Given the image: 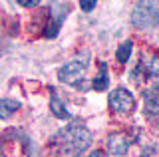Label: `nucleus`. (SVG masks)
<instances>
[{"label": "nucleus", "mask_w": 159, "mask_h": 157, "mask_svg": "<svg viewBox=\"0 0 159 157\" xmlns=\"http://www.w3.org/2000/svg\"><path fill=\"white\" fill-rule=\"evenodd\" d=\"M92 131L82 123H70L52 137V147L58 157H80L92 145Z\"/></svg>", "instance_id": "obj_1"}, {"label": "nucleus", "mask_w": 159, "mask_h": 157, "mask_svg": "<svg viewBox=\"0 0 159 157\" xmlns=\"http://www.w3.org/2000/svg\"><path fill=\"white\" fill-rule=\"evenodd\" d=\"M131 24L139 30L159 26V0H137L131 10Z\"/></svg>", "instance_id": "obj_2"}, {"label": "nucleus", "mask_w": 159, "mask_h": 157, "mask_svg": "<svg viewBox=\"0 0 159 157\" xmlns=\"http://www.w3.org/2000/svg\"><path fill=\"white\" fill-rule=\"evenodd\" d=\"M89 68V54L84 52L82 56L70 60L68 64H64L58 70V80L64 82V84H72L76 86L78 80H82V76L86 74V70Z\"/></svg>", "instance_id": "obj_3"}, {"label": "nucleus", "mask_w": 159, "mask_h": 157, "mask_svg": "<svg viewBox=\"0 0 159 157\" xmlns=\"http://www.w3.org/2000/svg\"><path fill=\"white\" fill-rule=\"evenodd\" d=\"M107 104L116 114L125 115V114H131L135 110V97H133V94L127 87H116L107 96Z\"/></svg>", "instance_id": "obj_4"}, {"label": "nucleus", "mask_w": 159, "mask_h": 157, "mask_svg": "<svg viewBox=\"0 0 159 157\" xmlns=\"http://www.w3.org/2000/svg\"><path fill=\"white\" fill-rule=\"evenodd\" d=\"M107 151H109V155H113V157H123V155H127V151H129V147H131V139H129V135L125 133H109L107 135Z\"/></svg>", "instance_id": "obj_5"}, {"label": "nucleus", "mask_w": 159, "mask_h": 157, "mask_svg": "<svg viewBox=\"0 0 159 157\" xmlns=\"http://www.w3.org/2000/svg\"><path fill=\"white\" fill-rule=\"evenodd\" d=\"M143 110L149 117L159 115V82H153L143 90Z\"/></svg>", "instance_id": "obj_6"}, {"label": "nucleus", "mask_w": 159, "mask_h": 157, "mask_svg": "<svg viewBox=\"0 0 159 157\" xmlns=\"http://www.w3.org/2000/svg\"><path fill=\"white\" fill-rule=\"evenodd\" d=\"M66 12H68L66 6H54L52 8L50 22L46 24V28H44V38H56L58 36L60 26H62L64 20H66Z\"/></svg>", "instance_id": "obj_7"}, {"label": "nucleus", "mask_w": 159, "mask_h": 157, "mask_svg": "<svg viewBox=\"0 0 159 157\" xmlns=\"http://www.w3.org/2000/svg\"><path fill=\"white\" fill-rule=\"evenodd\" d=\"M50 110H52V114L56 115L58 119H70V117H72V114L68 111L66 104L60 100V96L54 90H52V96H50Z\"/></svg>", "instance_id": "obj_8"}, {"label": "nucleus", "mask_w": 159, "mask_h": 157, "mask_svg": "<svg viewBox=\"0 0 159 157\" xmlns=\"http://www.w3.org/2000/svg\"><path fill=\"white\" fill-rule=\"evenodd\" d=\"M92 87L96 92H106L107 87H109V78H107V64L106 62H102L99 64V74L96 78H93V82H92Z\"/></svg>", "instance_id": "obj_9"}, {"label": "nucleus", "mask_w": 159, "mask_h": 157, "mask_svg": "<svg viewBox=\"0 0 159 157\" xmlns=\"http://www.w3.org/2000/svg\"><path fill=\"white\" fill-rule=\"evenodd\" d=\"M141 68H143V76L147 78H159V56H151L149 60L141 58Z\"/></svg>", "instance_id": "obj_10"}, {"label": "nucleus", "mask_w": 159, "mask_h": 157, "mask_svg": "<svg viewBox=\"0 0 159 157\" xmlns=\"http://www.w3.org/2000/svg\"><path fill=\"white\" fill-rule=\"evenodd\" d=\"M22 107V104L16 100H8V97H4L2 101H0V117L2 119H8L12 114H16V111Z\"/></svg>", "instance_id": "obj_11"}, {"label": "nucleus", "mask_w": 159, "mask_h": 157, "mask_svg": "<svg viewBox=\"0 0 159 157\" xmlns=\"http://www.w3.org/2000/svg\"><path fill=\"white\" fill-rule=\"evenodd\" d=\"M131 52H133V42L131 40H125L117 46V52H116V60L119 64H127L129 58H131Z\"/></svg>", "instance_id": "obj_12"}, {"label": "nucleus", "mask_w": 159, "mask_h": 157, "mask_svg": "<svg viewBox=\"0 0 159 157\" xmlns=\"http://www.w3.org/2000/svg\"><path fill=\"white\" fill-rule=\"evenodd\" d=\"M96 4H98V0H80V8L84 12H92L96 8Z\"/></svg>", "instance_id": "obj_13"}, {"label": "nucleus", "mask_w": 159, "mask_h": 157, "mask_svg": "<svg viewBox=\"0 0 159 157\" xmlns=\"http://www.w3.org/2000/svg\"><path fill=\"white\" fill-rule=\"evenodd\" d=\"M16 2L20 4V6H24V8H34V6L40 4V0H16Z\"/></svg>", "instance_id": "obj_14"}, {"label": "nucleus", "mask_w": 159, "mask_h": 157, "mask_svg": "<svg viewBox=\"0 0 159 157\" xmlns=\"http://www.w3.org/2000/svg\"><path fill=\"white\" fill-rule=\"evenodd\" d=\"M88 157H107V155L103 153V151H99V149H96V151H92V153H89Z\"/></svg>", "instance_id": "obj_15"}]
</instances>
